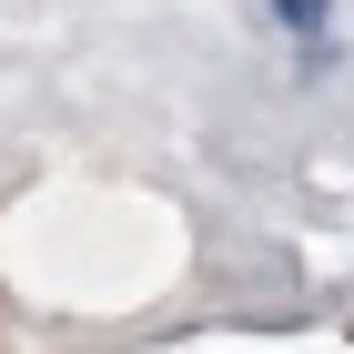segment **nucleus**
Instances as JSON below:
<instances>
[{
  "instance_id": "nucleus-1",
  "label": "nucleus",
  "mask_w": 354,
  "mask_h": 354,
  "mask_svg": "<svg viewBox=\"0 0 354 354\" xmlns=\"http://www.w3.org/2000/svg\"><path fill=\"white\" fill-rule=\"evenodd\" d=\"M324 10H334V0H273V21H283V30H304V41L324 30Z\"/></svg>"
}]
</instances>
